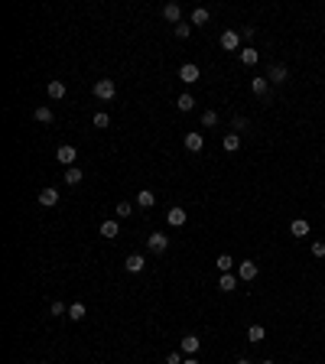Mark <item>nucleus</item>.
Masks as SVG:
<instances>
[{"mask_svg":"<svg viewBox=\"0 0 325 364\" xmlns=\"http://www.w3.org/2000/svg\"><path fill=\"white\" fill-rule=\"evenodd\" d=\"M114 94H117V85L111 78H98V81H94V98L98 101H111Z\"/></svg>","mask_w":325,"mask_h":364,"instance_id":"f257e3e1","label":"nucleus"},{"mask_svg":"<svg viewBox=\"0 0 325 364\" xmlns=\"http://www.w3.org/2000/svg\"><path fill=\"white\" fill-rule=\"evenodd\" d=\"M147 247H150V254H166V247H169V238L166 234H160V231H153L147 238Z\"/></svg>","mask_w":325,"mask_h":364,"instance_id":"f03ea898","label":"nucleus"},{"mask_svg":"<svg viewBox=\"0 0 325 364\" xmlns=\"http://www.w3.org/2000/svg\"><path fill=\"white\" fill-rule=\"evenodd\" d=\"M199 78H202V69L195 62H186L182 69H179V81H186V85H195Z\"/></svg>","mask_w":325,"mask_h":364,"instance_id":"7ed1b4c3","label":"nucleus"},{"mask_svg":"<svg viewBox=\"0 0 325 364\" xmlns=\"http://www.w3.org/2000/svg\"><path fill=\"white\" fill-rule=\"evenodd\" d=\"M55 160L62 166H75V160H78V150L75 147H69V143H62V147L55 150Z\"/></svg>","mask_w":325,"mask_h":364,"instance_id":"20e7f679","label":"nucleus"},{"mask_svg":"<svg viewBox=\"0 0 325 364\" xmlns=\"http://www.w3.org/2000/svg\"><path fill=\"white\" fill-rule=\"evenodd\" d=\"M238 46H241V33H234V30L221 33V49H225V52H234Z\"/></svg>","mask_w":325,"mask_h":364,"instance_id":"39448f33","label":"nucleus"},{"mask_svg":"<svg viewBox=\"0 0 325 364\" xmlns=\"http://www.w3.org/2000/svg\"><path fill=\"white\" fill-rule=\"evenodd\" d=\"M257 273L260 270H257L254 260H241L238 264V280H257Z\"/></svg>","mask_w":325,"mask_h":364,"instance_id":"423d86ee","label":"nucleus"},{"mask_svg":"<svg viewBox=\"0 0 325 364\" xmlns=\"http://www.w3.org/2000/svg\"><path fill=\"white\" fill-rule=\"evenodd\" d=\"M202 147H205V137H202L199 130L186 133V150H189V153H202Z\"/></svg>","mask_w":325,"mask_h":364,"instance_id":"0eeeda50","label":"nucleus"},{"mask_svg":"<svg viewBox=\"0 0 325 364\" xmlns=\"http://www.w3.org/2000/svg\"><path fill=\"white\" fill-rule=\"evenodd\" d=\"M286 65H270V72H267V81H270V85H283V81H286Z\"/></svg>","mask_w":325,"mask_h":364,"instance_id":"6e6552de","label":"nucleus"},{"mask_svg":"<svg viewBox=\"0 0 325 364\" xmlns=\"http://www.w3.org/2000/svg\"><path fill=\"white\" fill-rule=\"evenodd\" d=\"M166 221H169L172 228H182L189 221V215H186V208H169L166 211Z\"/></svg>","mask_w":325,"mask_h":364,"instance_id":"1a4fd4ad","label":"nucleus"},{"mask_svg":"<svg viewBox=\"0 0 325 364\" xmlns=\"http://www.w3.org/2000/svg\"><path fill=\"white\" fill-rule=\"evenodd\" d=\"M124 267H127V273H140L143 267H147V257H143V254H130L124 260Z\"/></svg>","mask_w":325,"mask_h":364,"instance_id":"9d476101","label":"nucleus"},{"mask_svg":"<svg viewBox=\"0 0 325 364\" xmlns=\"http://www.w3.org/2000/svg\"><path fill=\"white\" fill-rule=\"evenodd\" d=\"M39 205H42V208L59 205V189H42V192H39Z\"/></svg>","mask_w":325,"mask_h":364,"instance_id":"9b49d317","label":"nucleus"},{"mask_svg":"<svg viewBox=\"0 0 325 364\" xmlns=\"http://www.w3.org/2000/svg\"><path fill=\"white\" fill-rule=\"evenodd\" d=\"M162 16H166L169 23L179 26V20H182V7H179V3H166V7H162Z\"/></svg>","mask_w":325,"mask_h":364,"instance_id":"f8f14e48","label":"nucleus"},{"mask_svg":"<svg viewBox=\"0 0 325 364\" xmlns=\"http://www.w3.org/2000/svg\"><path fill=\"white\" fill-rule=\"evenodd\" d=\"M101 238H108V241H114L117 234H121V225H117V221H101Z\"/></svg>","mask_w":325,"mask_h":364,"instance_id":"ddd939ff","label":"nucleus"},{"mask_svg":"<svg viewBox=\"0 0 325 364\" xmlns=\"http://www.w3.org/2000/svg\"><path fill=\"white\" fill-rule=\"evenodd\" d=\"M179 348L186 351V355H195V351L202 348V338H199V335H186V338H182V345H179Z\"/></svg>","mask_w":325,"mask_h":364,"instance_id":"4468645a","label":"nucleus"},{"mask_svg":"<svg viewBox=\"0 0 325 364\" xmlns=\"http://www.w3.org/2000/svg\"><path fill=\"white\" fill-rule=\"evenodd\" d=\"M46 94H49V98H55V101H59V98H65V81L52 78V81L46 85Z\"/></svg>","mask_w":325,"mask_h":364,"instance_id":"2eb2a0df","label":"nucleus"},{"mask_svg":"<svg viewBox=\"0 0 325 364\" xmlns=\"http://www.w3.org/2000/svg\"><path fill=\"white\" fill-rule=\"evenodd\" d=\"M238 59H241V62H244V65H257V59H260V52H257L254 46H247V49H241V52H238Z\"/></svg>","mask_w":325,"mask_h":364,"instance_id":"dca6fc26","label":"nucleus"},{"mask_svg":"<svg viewBox=\"0 0 325 364\" xmlns=\"http://www.w3.org/2000/svg\"><path fill=\"white\" fill-rule=\"evenodd\" d=\"M153 202H156V195L150 192V189H140V192H137V205H140V208H153Z\"/></svg>","mask_w":325,"mask_h":364,"instance_id":"f3484780","label":"nucleus"},{"mask_svg":"<svg viewBox=\"0 0 325 364\" xmlns=\"http://www.w3.org/2000/svg\"><path fill=\"white\" fill-rule=\"evenodd\" d=\"M221 147H225L228 153H238V150H241V137H238V133H225V140H221Z\"/></svg>","mask_w":325,"mask_h":364,"instance_id":"a211bd4d","label":"nucleus"},{"mask_svg":"<svg viewBox=\"0 0 325 364\" xmlns=\"http://www.w3.org/2000/svg\"><path fill=\"white\" fill-rule=\"evenodd\" d=\"M250 91H254L257 98H263V94L270 91V81H267V78H254V81H250Z\"/></svg>","mask_w":325,"mask_h":364,"instance_id":"6ab92c4d","label":"nucleus"},{"mask_svg":"<svg viewBox=\"0 0 325 364\" xmlns=\"http://www.w3.org/2000/svg\"><path fill=\"white\" fill-rule=\"evenodd\" d=\"M33 117H36L39 124H52V108H49V104H42V108L33 111Z\"/></svg>","mask_w":325,"mask_h":364,"instance_id":"aec40b11","label":"nucleus"},{"mask_svg":"<svg viewBox=\"0 0 325 364\" xmlns=\"http://www.w3.org/2000/svg\"><path fill=\"white\" fill-rule=\"evenodd\" d=\"M234 286H238V277H234V273H221V280H218V289H225V293H231Z\"/></svg>","mask_w":325,"mask_h":364,"instance_id":"412c9836","label":"nucleus"},{"mask_svg":"<svg viewBox=\"0 0 325 364\" xmlns=\"http://www.w3.org/2000/svg\"><path fill=\"white\" fill-rule=\"evenodd\" d=\"M69 316H72V322H81V319L88 316L85 302H72V306H69Z\"/></svg>","mask_w":325,"mask_h":364,"instance_id":"4be33fe9","label":"nucleus"},{"mask_svg":"<svg viewBox=\"0 0 325 364\" xmlns=\"http://www.w3.org/2000/svg\"><path fill=\"white\" fill-rule=\"evenodd\" d=\"M289 231H293V238H306V234H309V221H302V218H296L293 225H289Z\"/></svg>","mask_w":325,"mask_h":364,"instance_id":"5701e85b","label":"nucleus"},{"mask_svg":"<svg viewBox=\"0 0 325 364\" xmlns=\"http://www.w3.org/2000/svg\"><path fill=\"white\" fill-rule=\"evenodd\" d=\"M215 264H218V270H221V273H231V270H234V264H238V260H234L231 254H221V257H218V260H215Z\"/></svg>","mask_w":325,"mask_h":364,"instance_id":"b1692460","label":"nucleus"},{"mask_svg":"<svg viewBox=\"0 0 325 364\" xmlns=\"http://www.w3.org/2000/svg\"><path fill=\"white\" fill-rule=\"evenodd\" d=\"M263 338H267V328H263V325H250L247 328V341L257 345V341H263Z\"/></svg>","mask_w":325,"mask_h":364,"instance_id":"393cba45","label":"nucleus"},{"mask_svg":"<svg viewBox=\"0 0 325 364\" xmlns=\"http://www.w3.org/2000/svg\"><path fill=\"white\" fill-rule=\"evenodd\" d=\"M62 182H69V186H78V182H81V169H78V166H69Z\"/></svg>","mask_w":325,"mask_h":364,"instance_id":"a878e982","label":"nucleus"},{"mask_svg":"<svg viewBox=\"0 0 325 364\" xmlns=\"http://www.w3.org/2000/svg\"><path fill=\"white\" fill-rule=\"evenodd\" d=\"M208 10H205V7H195L192 10V26H202V23H208Z\"/></svg>","mask_w":325,"mask_h":364,"instance_id":"bb28decb","label":"nucleus"},{"mask_svg":"<svg viewBox=\"0 0 325 364\" xmlns=\"http://www.w3.org/2000/svg\"><path fill=\"white\" fill-rule=\"evenodd\" d=\"M176 108L179 111H192L195 108V98H192V94H179V98H176Z\"/></svg>","mask_w":325,"mask_h":364,"instance_id":"cd10ccee","label":"nucleus"},{"mask_svg":"<svg viewBox=\"0 0 325 364\" xmlns=\"http://www.w3.org/2000/svg\"><path fill=\"white\" fill-rule=\"evenodd\" d=\"M218 124V111H202V127H215Z\"/></svg>","mask_w":325,"mask_h":364,"instance_id":"c85d7f7f","label":"nucleus"},{"mask_svg":"<svg viewBox=\"0 0 325 364\" xmlns=\"http://www.w3.org/2000/svg\"><path fill=\"white\" fill-rule=\"evenodd\" d=\"M130 211H133V205H130V202H117L114 215H117V218H130Z\"/></svg>","mask_w":325,"mask_h":364,"instance_id":"c756f323","label":"nucleus"},{"mask_svg":"<svg viewBox=\"0 0 325 364\" xmlns=\"http://www.w3.org/2000/svg\"><path fill=\"white\" fill-rule=\"evenodd\" d=\"M49 316H69V306H65V302H59V299H55L52 306H49Z\"/></svg>","mask_w":325,"mask_h":364,"instance_id":"7c9ffc66","label":"nucleus"},{"mask_svg":"<svg viewBox=\"0 0 325 364\" xmlns=\"http://www.w3.org/2000/svg\"><path fill=\"white\" fill-rule=\"evenodd\" d=\"M94 127H101V130H104V127H111V117L104 114V111H98V114H94Z\"/></svg>","mask_w":325,"mask_h":364,"instance_id":"2f4dec72","label":"nucleus"},{"mask_svg":"<svg viewBox=\"0 0 325 364\" xmlns=\"http://www.w3.org/2000/svg\"><path fill=\"white\" fill-rule=\"evenodd\" d=\"M182 361H186L182 351H169V355H166V364H182Z\"/></svg>","mask_w":325,"mask_h":364,"instance_id":"473e14b6","label":"nucleus"},{"mask_svg":"<svg viewBox=\"0 0 325 364\" xmlns=\"http://www.w3.org/2000/svg\"><path fill=\"white\" fill-rule=\"evenodd\" d=\"M189 33H192V26H189V23H179V26H176V36H179V39H186Z\"/></svg>","mask_w":325,"mask_h":364,"instance_id":"72a5a7b5","label":"nucleus"},{"mask_svg":"<svg viewBox=\"0 0 325 364\" xmlns=\"http://www.w3.org/2000/svg\"><path fill=\"white\" fill-rule=\"evenodd\" d=\"M312 257H325V241H316V244H312Z\"/></svg>","mask_w":325,"mask_h":364,"instance_id":"f704fd0d","label":"nucleus"},{"mask_svg":"<svg viewBox=\"0 0 325 364\" xmlns=\"http://www.w3.org/2000/svg\"><path fill=\"white\" fill-rule=\"evenodd\" d=\"M231 127H234V130H247V117H234Z\"/></svg>","mask_w":325,"mask_h":364,"instance_id":"c9c22d12","label":"nucleus"},{"mask_svg":"<svg viewBox=\"0 0 325 364\" xmlns=\"http://www.w3.org/2000/svg\"><path fill=\"white\" fill-rule=\"evenodd\" d=\"M182 364H199V358H186V361H182Z\"/></svg>","mask_w":325,"mask_h":364,"instance_id":"e433bc0d","label":"nucleus"},{"mask_svg":"<svg viewBox=\"0 0 325 364\" xmlns=\"http://www.w3.org/2000/svg\"><path fill=\"white\" fill-rule=\"evenodd\" d=\"M238 364H250V361H247V358H238Z\"/></svg>","mask_w":325,"mask_h":364,"instance_id":"4c0bfd02","label":"nucleus"},{"mask_svg":"<svg viewBox=\"0 0 325 364\" xmlns=\"http://www.w3.org/2000/svg\"><path fill=\"white\" fill-rule=\"evenodd\" d=\"M263 364H273V361H263Z\"/></svg>","mask_w":325,"mask_h":364,"instance_id":"58836bf2","label":"nucleus"}]
</instances>
